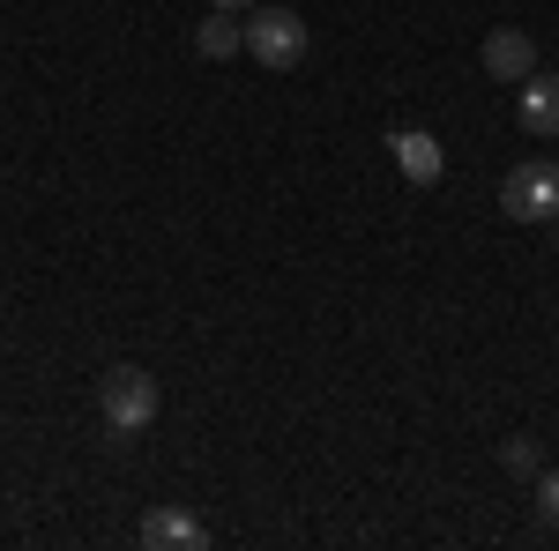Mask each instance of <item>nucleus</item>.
Returning <instances> with one entry per match:
<instances>
[{
    "mask_svg": "<svg viewBox=\"0 0 559 551\" xmlns=\"http://www.w3.org/2000/svg\"><path fill=\"white\" fill-rule=\"evenodd\" d=\"M157 381L142 373V366H105L97 373V410H105V424L112 432H150L157 424Z\"/></svg>",
    "mask_w": 559,
    "mask_h": 551,
    "instance_id": "nucleus-1",
    "label": "nucleus"
},
{
    "mask_svg": "<svg viewBox=\"0 0 559 551\" xmlns=\"http://www.w3.org/2000/svg\"><path fill=\"white\" fill-rule=\"evenodd\" d=\"M247 52H254L261 68L292 75V68L306 60V15H299V8H276V0H261L254 15H247Z\"/></svg>",
    "mask_w": 559,
    "mask_h": 551,
    "instance_id": "nucleus-2",
    "label": "nucleus"
},
{
    "mask_svg": "<svg viewBox=\"0 0 559 551\" xmlns=\"http://www.w3.org/2000/svg\"><path fill=\"white\" fill-rule=\"evenodd\" d=\"M500 216H508V224H552L559 216V165H515L508 171Z\"/></svg>",
    "mask_w": 559,
    "mask_h": 551,
    "instance_id": "nucleus-3",
    "label": "nucleus"
},
{
    "mask_svg": "<svg viewBox=\"0 0 559 551\" xmlns=\"http://www.w3.org/2000/svg\"><path fill=\"white\" fill-rule=\"evenodd\" d=\"M477 60H485V75H492V83H530V75H537V38L515 31V23H500V31H485Z\"/></svg>",
    "mask_w": 559,
    "mask_h": 551,
    "instance_id": "nucleus-4",
    "label": "nucleus"
},
{
    "mask_svg": "<svg viewBox=\"0 0 559 551\" xmlns=\"http://www.w3.org/2000/svg\"><path fill=\"white\" fill-rule=\"evenodd\" d=\"M134 537H142V551H202L210 544V522L187 514V507H150Z\"/></svg>",
    "mask_w": 559,
    "mask_h": 551,
    "instance_id": "nucleus-5",
    "label": "nucleus"
},
{
    "mask_svg": "<svg viewBox=\"0 0 559 551\" xmlns=\"http://www.w3.org/2000/svg\"><path fill=\"white\" fill-rule=\"evenodd\" d=\"M388 149H395V165H403V179H411V187H440V171H448V157H440V134L395 128V134H388Z\"/></svg>",
    "mask_w": 559,
    "mask_h": 551,
    "instance_id": "nucleus-6",
    "label": "nucleus"
},
{
    "mask_svg": "<svg viewBox=\"0 0 559 551\" xmlns=\"http://www.w3.org/2000/svg\"><path fill=\"white\" fill-rule=\"evenodd\" d=\"M515 120L522 134H537V142H559V75H530V83H515Z\"/></svg>",
    "mask_w": 559,
    "mask_h": 551,
    "instance_id": "nucleus-7",
    "label": "nucleus"
},
{
    "mask_svg": "<svg viewBox=\"0 0 559 551\" xmlns=\"http://www.w3.org/2000/svg\"><path fill=\"white\" fill-rule=\"evenodd\" d=\"M194 52H202V60H231V52H247V23H239V15H224V8H216L210 23H202V31H194Z\"/></svg>",
    "mask_w": 559,
    "mask_h": 551,
    "instance_id": "nucleus-8",
    "label": "nucleus"
},
{
    "mask_svg": "<svg viewBox=\"0 0 559 551\" xmlns=\"http://www.w3.org/2000/svg\"><path fill=\"white\" fill-rule=\"evenodd\" d=\"M500 469H508V477H537V469H545V447H537L530 432H515V440H500Z\"/></svg>",
    "mask_w": 559,
    "mask_h": 551,
    "instance_id": "nucleus-9",
    "label": "nucleus"
},
{
    "mask_svg": "<svg viewBox=\"0 0 559 551\" xmlns=\"http://www.w3.org/2000/svg\"><path fill=\"white\" fill-rule=\"evenodd\" d=\"M530 492H537V522H545V529L559 537V463H552V469H537V477H530Z\"/></svg>",
    "mask_w": 559,
    "mask_h": 551,
    "instance_id": "nucleus-10",
    "label": "nucleus"
},
{
    "mask_svg": "<svg viewBox=\"0 0 559 551\" xmlns=\"http://www.w3.org/2000/svg\"><path fill=\"white\" fill-rule=\"evenodd\" d=\"M210 8H224V15H254L261 0H210Z\"/></svg>",
    "mask_w": 559,
    "mask_h": 551,
    "instance_id": "nucleus-11",
    "label": "nucleus"
},
{
    "mask_svg": "<svg viewBox=\"0 0 559 551\" xmlns=\"http://www.w3.org/2000/svg\"><path fill=\"white\" fill-rule=\"evenodd\" d=\"M552 254H559V216H552Z\"/></svg>",
    "mask_w": 559,
    "mask_h": 551,
    "instance_id": "nucleus-12",
    "label": "nucleus"
}]
</instances>
